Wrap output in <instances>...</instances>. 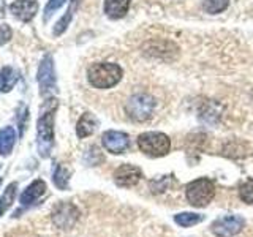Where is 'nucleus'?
I'll use <instances>...</instances> for the list:
<instances>
[{"mask_svg":"<svg viewBox=\"0 0 253 237\" xmlns=\"http://www.w3.org/2000/svg\"><path fill=\"white\" fill-rule=\"evenodd\" d=\"M10 11L16 16L18 19L29 22L35 18L38 13V3L35 0H16L10 5Z\"/></svg>","mask_w":253,"mask_h":237,"instance_id":"9b49d317","label":"nucleus"},{"mask_svg":"<svg viewBox=\"0 0 253 237\" xmlns=\"http://www.w3.org/2000/svg\"><path fill=\"white\" fill-rule=\"evenodd\" d=\"M16 188H18V184H10L6 187L5 193L0 198V217L11 207L14 202V196H16Z\"/></svg>","mask_w":253,"mask_h":237,"instance_id":"a211bd4d","label":"nucleus"},{"mask_svg":"<svg viewBox=\"0 0 253 237\" xmlns=\"http://www.w3.org/2000/svg\"><path fill=\"white\" fill-rule=\"evenodd\" d=\"M101 142H103V147H105L109 154H114V155L124 154L125 150H128L130 147L128 134L124 131H116V130H109L103 133Z\"/></svg>","mask_w":253,"mask_h":237,"instance_id":"1a4fd4ad","label":"nucleus"},{"mask_svg":"<svg viewBox=\"0 0 253 237\" xmlns=\"http://www.w3.org/2000/svg\"><path fill=\"white\" fill-rule=\"evenodd\" d=\"M16 142V131L13 126H5L0 130V155H8Z\"/></svg>","mask_w":253,"mask_h":237,"instance_id":"2eb2a0df","label":"nucleus"},{"mask_svg":"<svg viewBox=\"0 0 253 237\" xmlns=\"http://www.w3.org/2000/svg\"><path fill=\"white\" fill-rule=\"evenodd\" d=\"M37 81L40 84L42 95H49L55 92V71H54V62L51 55H44L42 63H40Z\"/></svg>","mask_w":253,"mask_h":237,"instance_id":"6e6552de","label":"nucleus"},{"mask_svg":"<svg viewBox=\"0 0 253 237\" xmlns=\"http://www.w3.org/2000/svg\"><path fill=\"white\" fill-rule=\"evenodd\" d=\"M239 195H241V199L247 204L253 205V177L249 179L247 182H244L239 188Z\"/></svg>","mask_w":253,"mask_h":237,"instance_id":"4be33fe9","label":"nucleus"},{"mask_svg":"<svg viewBox=\"0 0 253 237\" xmlns=\"http://www.w3.org/2000/svg\"><path fill=\"white\" fill-rule=\"evenodd\" d=\"M18 73L11 67H3L0 71V92H10L18 82Z\"/></svg>","mask_w":253,"mask_h":237,"instance_id":"dca6fc26","label":"nucleus"},{"mask_svg":"<svg viewBox=\"0 0 253 237\" xmlns=\"http://www.w3.org/2000/svg\"><path fill=\"white\" fill-rule=\"evenodd\" d=\"M97 118H95L93 114L90 113H85L81 116V118L78 120V125H76V134H78V138H87V136H90V134L95 131V128H97Z\"/></svg>","mask_w":253,"mask_h":237,"instance_id":"4468645a","label":"nucleus"},{"mask_svg":"<svg viewBox=\"0 0 253 237\" xmlns=\"http://www.w3.org/2000/svg\"><path fill=\"white\" fill-rule=\"evenodd\" d=\"M138 147L142 154L149 157H165L171 149V141L165 133L160 131H146L138 136Z\"/></svg>","mask_w":253,"mask_h":237,"instance_id":"7ed1b4c3","label":"nucleus"},{"mask_svg":"<svg viewBox=\"0 0 253 237\" xmlns=\"http://www.w3.org/2000/svg\"><path fill=\"white\" fill-rule=\"evenodd\" d=\"M203 215L201 213H193V212H182V213H177L176 217H174V221L182 226V228H190V226H195L198 223H201L203 221Z\"/></svg>","mask_w":253,"mask_h":237,"instance_id":"f3484780","label":"nucleus"},{"mask_svg":"<svg viewBox=\"0 0 253 237\" xmlns=\"http://www.w3.org/2000/svg\"><path fill=\"white\" fill-rule=\"evenodd\" d=\"M79 210L71 202H60L52 210V223L60 229H70L76 225Z\"/></svg>","mask_w":253,"mask_h":237,"instance_id":"0eeeda50","label":"nucleus"},{"mask_svg":"<svg viewBox=\"0 0 253 237\" xmlns=\"http://www.w3.org/2000/svg\"><path fill=\"white\" fill-rule=\"evenodd\" d=\"M141 177H142V171L134 164H122L114 172V182L122 188L134 187L141 180Z\"/></svg>","mask_w":253,"mask_h":237,"instance_id":"9d476101","label":"nucleus"},{"mask_svg":"<svg viewBox=\"0 0 253 237\" xmlns=\"http://www.w3.org/2000/svg\"><path fill=\"white\" fill-rule=\"evenodd\" d=\"M76 6H78V0H71V3H70V8H68V11L67 14L63 16V18L55 24V27H54V35H62L63 32L67 30L68 27V24L71 21V18H73V13L76 10Z\"/></svg>","mask_w":253,"mask_h":237,"instance_id":"6ab92c4d","label":"nucleus"},{"mask_svg":"<svg viewBox=\"0 0 253 237\" xmlns=\"http://www.w3.org/2000/svg\"><path fill=\"white\" fill-rule=\"evenodd\" d=\"M105 13L111 19H121L130 8V0H105Z\"/></svg>","mask_w":253,"mask_h":237,"instance_id":"ddd939ff","label":"nucleus"},{"mask_svg":"<svg viewBox=\"0 0 253 237\" xmlns=\"http://www.w3.org/2000/svg\"><path fill=\"white\" fill-rule=\"evenodd\" d=\"M229 5V0H204L203 8L206 13L209 14H218L221 11H225Z\"/></svg>","mask_w":253,"mask_h":237,"instance_id":"412c9836","label":"nucleus"},{"mask_svg":"<svg viewBox=\"0 0 253 237\" xmlns=\"http://www.w3.org/2000/svg\"><path fill=\"white\" fill-rule=\"evenodd\" d=\"M13 37V32L10 29V26H6L3 24L2 27H0V46H3L5 43L10 41V38Z\"/></svg>","mask_w":253,"mask_h":237,"instance_id":"393cba45","label":"nucleus"},{"mask_svg":"<svg viewBox=\"0 0 253 237\" xmlns=\"http://www.w3.org/2000/svg\"><path fill=\"white\" fill-rule=\"evenodd\" d=\"M126 114H128L134 122H146L152 117L155 109V98L149 93H136L126 103Z\"/></svg>","mask_w":253,"mask_h":237,"instance_id":"39448f33","label":"nucleus"},{"mask_svg":"<svg viewBox=\"0 0 253 237\" xmlns=\"http://www.w3.org/2000/svg\"><path fill=\"white\" fill-rule=\"evenodd\" d=\"M122 68L113 62L92 63L87 70V79L95 89H111L122 79Z\"/></svg>","mask_w":253,"mask_h":237,"instance_id":"f257e3e1","label":"nucleus"},{"mask_svg":"<svg viewBox=\"0 0 253 237\" xmlns=\"http://www.w3.org/2000/svg\"><path fill=\"white\" fill-rule=\"evenodd\" d=\"M55 106L57 103L49 108L44 109L43 114L38 118V125H37V147L38 152L42 157H47L52 150L54 144V113H55Z\"/></svg>","mask_w":253,"mask_h":237,"instance_id":"f03ea898","label":"nucleus"},{"mask_svg":"<svg viewBox=\"0 0 253 237\" xmlns=\"http://www.w3.org/2000/svg\"><path fill=\"white\" fill-rule=\"evenodd\" d=\"M44 193H46V184H44V182L43 180H34L26 188V192L21 195L19 202L22 205H30V204H34L38 198H42Z\"/></svg>","mask_w":253,"mask_h":237,"instance_id":"f8f14e48","label":"nucleus"},{"mask_svg":"<svg viewBox=\"0 0 253 237\" xmlns=\"http://www.w3.org/2000/svg\"><path fill=\"white\" fill-rule=\"evenodd\" d=\"M65 2L67 0H49L47 2V5H46V8H44V19L47 21L51 18V16L59 10L60 6H63L65 5Z\"/></svg>","mask_w":253,"mask_h":237,"instance_id":"b1692460","label":"nucleus"},{"mask_svg":"<svg viewBox=\"0 0 253 237\" xmlns=\"http://www.w3.org/2000/svg\"><path fill=\"white\" fill-rule=\"evenodd\" d=\"M0 185H2V179H0Z\"/></svg>","mask_w":253,"mask_h":237,"instance_id":"a878e982","label":"nucleus"},{"mask_svg":"<svg viewBox=\"0 0 253 237\" xmlns=\"http://www.w3.org/2000/svg\"><path fill=\"white\" fill-rule=\"evenodd\" d=\"M185 196L193 207H206L215 196V187L206 177L196 179L187 185Z\"/></svg>","mask_w":253,"mask_h":237,"instance_id":"20e7f679","label":"nucleus"},{"mask_svg":"<svg viewBox=\"0 0 253 237\" xmlns=\"http://www.w3.org/2000/svg\"><path fill=\"white\" fill-rule=\"evenodd\" d=\"M169 182H171V177L165 176L158 180H152L149 184V187H150V190H152V193H160V192H165V190H168Z\"/></svg>","mask_w":253,"mask_h":237,"instance_id":"5701e85b","label":"nucleus"},{"mask_svg":"<svg viewBox=\"0 0 253 237\" xmlns=\"http://www.w3.org/2000/svg\"><path fill=\"white\" fill-rule=\"evenodd\" d=\"M245 226V221L239 215H226L215 220L211 229L215 237H234L239 234Z\"/></svg>","mask_w":253,"mask_h":237,"instance_id":"423d86ee","label":"nucleus"},{"mask_svg":"<svg viewBox=\"0 0 253 237\" xmlns=\"http://www.w3.org/2000/svg\"><path fill=\"white\" fill-rule=\"evenodd\" d=\"M54 184L57 188L60 190H65L68 187V180H70V171L65 168V166L59 164L57 168L54 171Z\"/></svg>","mask_w":253,"mask_h":237,"instance_id":"aec40b11","label":"nucleus"}]
</instances>
